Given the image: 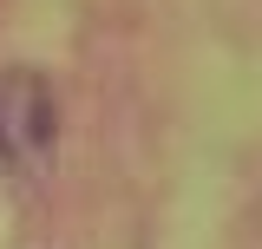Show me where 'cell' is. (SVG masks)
Wrapping results in <instances>:
<instances>
[{
	"label": "cell",
	"mask_w": 262,
	"mask_h": 249,
	"mask_svg": "<svg viewBox=\"0 0 262 249\" xmlns=\"http://www.w3.org/2000/svg\"><path fill=\"white\" fill-rule=\"evenodd\" d=\"M59 144V98L53 86L27 72V66H7L0 72V171H39Z\"/></svg>",
	"instance_id": "cell-1"
}]
</instances>
